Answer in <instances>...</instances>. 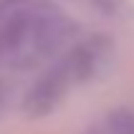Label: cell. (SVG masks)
<instances>
[{"mask_svg":"<svg viewBox=\"0 0 134 134\" xmlns=\"http://www.w3.org/2000/svg\"><path fill=\"white\" fill-rule=\"evenodd\" d=\"M74 76L68 71V66L63 63V58L46 71L41 79H38L33 86L28 89L25 99H23V111L30 119H41V116H48V114L61 104V99L66 96V91L74 86Z\"/></svg>","mask_w":134,"mask_h":134,"instance_id":"6da1fadb","label":"cell"},{"mask_svg":"<svg viewBox=\"0 0 134 134\" xmlns=\"http://www.w3.org/2000/svg\"><path fill=\"white\" fill-rule=\"evenodd\" d=\"M109 48H111V43H109V38H104V36H91V38H86V41H81V43H76L74 48L63 56V63L68 66L74 81L76 83L89 81L91 76L101 68Z\"/></svg>","mask_w":134,"mask_h":134,"instance_id":"7a4b0ae2","label":"cell"},{"mask_svg":"<svg viewBox=\"0 0 134 134\" xmlns=\"http://www.w3.org/2000/svg\"><path fill=\"white\" fill-rule=\"evenodd\" d=\"M106 132L109 134H134V109L119 106L106 116Z\"/></svg>","mask_w":134,"mask_h":134,"instance_id":"3957f363","label":"cell"},{"mask_svg":"<svg viewBox=\"0 0 134 134\" xmlns=\"http://www.w3.org/2000/svg\"><path fill=\"white\" fill-rule=\"evenodd\" d=\"M91 3L106 15H116L121 10V5H124V0H91Z\"/></svg>","mask_w":134,"mask_h":134,"instance_id":"277c9868","label":"cell"},{"mask_svg":"<svg viewBox=\"0 0 134 134\" xmlns=\"http://www.w3.org/2000/svg\"><path fill=\"white\" fill-rule=\"evenodd\" d=\"M3 104H5V86H0V109H3Z\"/></svg>","mask_w":134,"mask_h":134,"instance_id":"5b68a950","label":"cell"},{"mask_svg":"<svg viewBox=\"0 0 134 134\" xmlns=\"http://www.w3.org/2000/svg\"><path fill=\"white\" fill-rule=\"evenodd\" d=\"M5 3H10V5H23V3H28V0H5Z\"/></svg>","mask_w":134,"mask_h":134,"instance_id":"8992f818","label":"cell"}]
</instances>
